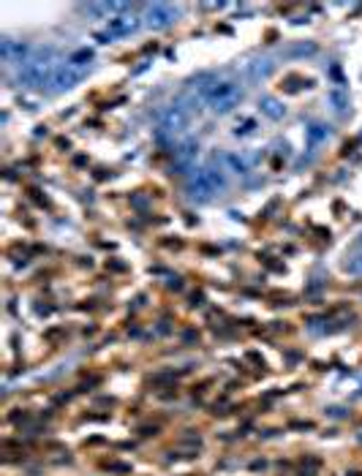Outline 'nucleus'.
<instances>
[{
	"label": "nucleus",
	"mask_w": 362,
	"mask_h": 476,
	"mask_svg": "<svg viewBox=\"0 0 362 476\" xmlns=\"http://www.w3.org/2000/svg\"><path fill=\"white\" fill-rule=\"evenodd\" d=\"M58 68H60L58 52L52 47H47V49H38V52H33L28 58V63L19 68L17 79H19L22 88H44V85L52 82V76H55Z\"/></svg>",
	"instance_id": "1"
},
{
	"label": "nucleus",
	"mask_w": 362,
	"mask_h": 476,
	"mask_svg": "<svg viewBox=\"0 0 362 476\" xmlns=\"http://www.w3.org/2000/svg\"><path fill=\"white\" fill-rule=\"evenodd\" d=\"M242 98H245V93H242V88L237 82H231V79H221L218 82L215 79V85L207 93V109L213 115H229V112H234L242 104Z\"/></svg>",
	"instance_id": "2"
},
{
	"label": "nucleus",
	"mask_w": 362,
	"mask_h": 476,
	"mask_svg": "<svg viewBox=\"0 0 362 476\" xmlns=\"http://www.w3.org/2000/svg\"><path fill=\"white\" fill-rule=\"evenodd\" d=\"M224 188H227V177H224L218 169H213V166L199 169L197 174L188 180V193H191L194 199H199V202L213 199L215 193H221Z\"/></svg>",
	"instance_id": "3"
},
{
	"label": "nucleus",
	"mask_w": 362,
	"mask_h": 476,
	"mask_svg": "<svg viewBox=\"0 0 362 476\" xmlns=\"http://www.w3.org/2000/svg\"><path fill=\"white\" fill-rule=\"evenodd\" d=\"M142 25H145V22H142V17H136V14H131V11L115 14V17H109V22H106V31L96 33V41H101V44H109V41L126 38V35H133V33L139 31Z\"/></svg>",
	"instance_id": "4"
},
{
	"label": "nucleus",
	"mask_w": 362,
	"mask_h": 476,
	"mask_svg": "<svg viewBox=\"0 0 362 476\" xmlns=\"http://www.w3.org/2000/svg\"><path fill=\"white\" fill-rule=\"evenodd\" d=\"M191 117H194V115H191L183 104H172V106H166L164 112H161L158 128H161L164 136H183V133L191 128Z\"/></svg>",
	"instance_id": "5"
},
{
	"label": "nucleus",
	"mask_w": 362,
	"mask_h": 476,
	"mask_svg": "<svg viewBox=\"0 0 362 476\" xmlns=\"http://www.w3.org/2000/svg\"><path fill=\"white\" fill-rule=\"evenodd\" d=\"M177 17H180L177 6H172V3H150V6H145L142 22L150 31H166V28H172L177 22Z\"/></svg>",
	"instance_id": "6"
},
{
	"label": "nucleus",
	"mask_w": 362,
	"mask_h": 476,
	"mask_svg": "<svg viewBox=\"0 0 362 476\" xmlns=\"http://www.w3.org/2000/svg\"><path fill=\"white\" fill-rule=\"evenodd\" d=\"M85 76H88V68H79V65H74L66 60V63H60V68L55 71L49 88H52V93H66L71 88H76Z\"/></svg>",
	"instance_id": "7"
},
{
	"label": "nucleus",
	"mask_w": 362,
	"mask_h": 476,
	"mask_svg": "<svg viewBox=\"0 0 362 476\" xmlns=\"http://www.w3.org/2000/svg\"><path fill=\"white\" fill-rule=\"evenodd\" d=\"M275 74V60L272 58H251L240 65V79L248 85H259Z\"/></svg>",
	"instance_id": "8"
},
{
	"label": "nucleus",
	"mask_w": 362,
	"mask_h": 476,
	"mask_svg": "<svg viewBox=\"0 0 362 476\" xmlns=\"http://www.w3.org/2000/svg\"><path fill=\"white\" fill-rule=\"evenodd\" d=\"M0 55H3V63L6 65H22L28 63V47L22 44V41H14V38H0Z\"/></svg>",
	"instance_id": "9"
},
{
	"label": "nucleus",
	"mask_w": 362,
	"mask_h": 476,
	"mask_svg": "<svg viewBox=\"0 0 362 476\" xmlns=\"http://www.w3.org/2000/svg\"><path fill=\"white\" fill-rule=\"evenodd\" d=\"M199 156V142L197 139H183L177 147H174V166L177 169H191L197 163Z\"/></svg>",
	"instance_id": "10"
},
{
	"label": "nucleus",
	"mask_w": 362,
	"mask_h": 476,
	"mask_svg": "<svg viewBox=\"0 0 362 476\" xmlns=\"http://www.w3.org/2000/svg\"><path fill=\"white\" fill-rule=\"evenodd\" d=\"M224 163H227L229 172L240 174V177H245V174L254 172V158H251L248 153H242V150H231V153H227V156H224Z\"/></svg>",
	"instance_id": "11"
},
{
	"label": "nucleus",
	"mask_w": 362,
	"mask_h": 476,
	"mask_svg": "<svg viewBox=\"0 0 362 476\" xmlns=\"http://www.w3.org/2000/svg\"><path fill=\"white\" fill-rule=\"evenodd\" d=\"M259 109H262V115H267L270 120H281L286 115V106L278 98H272V95H264L262 101H259Z\"/></svg>",
	"instance_id": "12"
},
{
	"label": "nucleus",
	"mask_w": 362,
	"mask_h": 476,
	"mask_svg": "<svg viewBox=\"0 0 362 476\" xmlns=\"http://www.w3.org/2000/svg\"><path fill=\"white\" fill-rule=\"evenodd\" d=\"M329 139V128L324 126V123H311V126L305 128V142L311 145V147H319V145H324Z\"/></svg>",
	"instance_id": "13"
},
{
	"label": "nucleus",
	"mask_w": 362,
	"mask_h": 476,
	"mask_svg": "<svg viewBox=\"0 0 362 476\" xmlns=\"http://www.w3.org/2000/svg\"><path fill=\"white\" fill-rule=\"evenodd\" d=\"M327 104L332 106L335 115H343V112L349 109V93H346L343 88H332L327 93Z\"/></svg>",
	"instance_id": "14"
},
{
	"label": "nucleus",
	"mask_w": 362,
	"mask_h": 476,
	"mask_svg": "<svg viewBox=\"0 0 362 476\" xmlns=\"http://www.w3.org/2000/svg\"><path fill=\"white\" fill-rule=\"evenodd\" d=\"M90 60H93V49H88V47L68 55V63L79 65V68H90Z\"/></svg>",
	"instance_id": "15"
},
{
	"label": "nucleus",
	"mask_w": 362,
	"mask_h": 476,
	"mask_svg": "<svg viewBox=\"0 0 362 476\" xmlns=\"http://www.w3.org/2000/svg\"><path fill=\"white\" fill-rule=\"evenodd\" d=\"M254 131H256V120H245L242 126L234 128V136H251Z\"/></svg>",
	"instance_id": "16"
},
{
	"label": "nucleus",
	"mask_w": 362,
	"mask_h": 476,
	"mask_svg": "<svg viewBox=\"0 0 362 476\" xmlns=\"http://www.w3.org/2000/svg\"><path fill=\"white\" fill-rule=\"evenodd\" d=\"M346 270L352 272V275H362V254H357L349 264H346Z\"/></svg>",
	"instance_id": "17"
}]
</instances>
